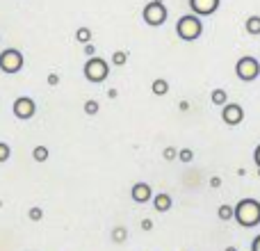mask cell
<instances>
[{"label": "cell", "mask_w": 260, "mask_h": 251, "mask_svg": "<svg viewBox=\"0 0 260 251\" xmlns=\"http://www.w3.org/2000/svg\"><path fill=\"white\" fill-rule=\"evenodd\" d=\"M235 222L244 229H253L256 224H260V201L256 199H242L235 206Z\"/></svg>", "instance_id": "6da1fadb"}, {"label": "cell", "mask_w": 260, "mask_h": 251, "mask_svg": "<svg viewBox=\"0 0 260 251\" xmlns=\"http://www.w3.org/2000/svg\"><path fill=\"white\" fill-rule=\"evenodd\" d=\"M176 35L183 41H197L203 35V23L197 14H187V16H180L176 23Z\"/></svg>", "instance_id": "7a4b0ae2"}, {"label": "cell", "mask_w": 260, "mask_h": 251, "mask_svg": "<svg viewBox=\"0 0 260 251\" xmlns=\"http://www.w3.org/2000/svg\"><path fill=\"white\" fill-rule=\"evenodd\" d=\"M82 71H85V78L89 82H94V85H99V82H103L105 78L110 76V67H108V62H105L103 57H89L85 62V69H82Z\"/></svg>", "instance_id": "3957f363"}, {"label": "cell", "mask_w": 260, "mask_h": 251, "mask_svg": "<svg viewBox=\"0 0 260 251\" xmlns=\"http://www.w3.org/2000/svg\"><path fill=\"white\" fill-rule=\"evenodd\" d=\"M23 64H25V59H23L21 50L7 48L0 53V71L3 73H18L23 69Z\"/></svg>", "instance_id": "277c9868"}, {"label": "cell", "mask_w": 260, "mask_h": 251, "mask_svg": "<svg viewBox=\"0 0 260 251\" xmlns=\"http://www.w3.org/2000/svg\"><path fill=\"white\" fill-rule=\"evenodd\" d=\"M235 73H238V78L240 80H244V82H251V80H256V78L260 76V62L256 57H242V59H238V64H235Z\"/></svg>", "instance_id": "5b68a950"}, {"label": "cell", "mask_w": 260, "mask_h": 251, "mask_svg": "<svg viewBox=\"0 0 260 251\" xmlns=\"http://www.w3.org/2000/svg\"><path fill=\"white\" fill-rule=\"evenodd\" d=\"M142 16H144V21H146L151 27L162 25V23L167 21V7H165V3H160V0H151V3L144 7Z\"/></svg>", "instance_id": "8992f818"}, {"label": "cell", "mask_w": 260, "mask_h": 251, "mask_svg": "<svg viewBox=\"0 0 260 251\" xmlns=\"http://www.w3.org/2000/svg\"><path fill=\"white\" fill-rule=\"evenodd\" d=\"M14 114H16V119H21V121H27V119L35 117L37 112V105L35 101L30 99V96H21V99L14 101Z\"/></svg>", "instance_id": "52a82bcc"}, {"label": "cell", "mask_w": 260, "mask_h": 251, "mask_svg": "<svg viewBox=\"0 0 260 251\" xmlns=\"http://www.w3.org/2000/svg\"><path fill=\"white\" fill-rule=\"evenodd\" d=\"M221 119H224V123H229V125L242 123V121H244V110H242V105H238V103H226L224 110H221Z\"/></svg>", "instance_id": "ba28073f"}, {"label": "cell", "mask_w": 260, "mask_h": 251, "mask_svg": "<svg viewBox=\"0 0 260 251\" xmlns=\"http://www.w3.org/2000/svg\"><path fill=\"white\" fill-rule=\"evenodd\" d=\"M189 7L197 16H210L219 9V0H189Z\"/></svg>", "instance_id": "9c48e42d"}, {"label": "cell", "mask_w": 260, "mask_h": 251, "mask_svg": "<svg viewBox=\"0 0 260 251\" xmlns=\"http://www.w3.org/2000/svg\"><path fill=\"white\" fill-rule=\"evenodd\" d=\"M130 197H133L135 203H146V201H151L153 190H151V185H148V183H135Z\"/></svg>", "instance_id": "30bf717a"}, {"label": "cell", "mask_w": 260, "mask_h": 251, "mask_svg": "<svg viewBox=\"0 0 260 251\" xmlns=\"http://www.w3.org/2000/svg\"><path fill=\"white\" fill-rule=\"evenodd\" d=\"M171 197L169 194H155V197H153V208H155L157 212H167V210H171Z\"/></svg>", "instance_id": "8fae6325"}, {"label": "cell", "mask_w": 260, "mask_h": 251, "mask_svg": "<svg viewBox=\"0 0 260 251\" xmlns=\"http://www.w3.org/2000/svg\"><path fill=\"white\" fill-rule=\"evenodd\" d=\"M151 91L155 96H167V91H169V82L165 80V78H155L151 85Z\"/></svg>", "instance_id": "7c38bea8"}, {"label": "cell", "mask_w": 260, "mask_h": 251, "mask_svg": "<svg viewBox=\"0 0 260 251\" xmlns=\"http://www.w3.org/2000/svg\"><path fill=\"white\" fill-rule=\"evenodd\" d=\"M244 27H247L249 35H260V16H249L247 23H244Z\"/></svg>", "instance_id": "4fadbf2b"}, {"label": "cell", "mask_w": 260, "mask_h": 251, "mask_svg": "<svg viewBox=\"0 0 260 251\" xmlns=\"http://www.w3.org/2000/svg\"><path fill=\"white\" fill-rule=\"evenodd\" d=\"M210 99H212V103H215V105H221V108L229 103V94H226V89H215V91L210 94Z\"/></svg>", "instance_id": "5bb4252c"}, {"label": "cell", "mask_w": 260, "mask_h": 251, "mask_svg": "<svg viewBox=\"0 0 260 251\" xmlns=\"http://www.w3.org/2000/svg\"><path fill=\"white\" fill-rule=\"evenodd\" d=\"M76 41H80L82 46L89 44V41H91V30H89V27H78V30H76Z\"/></svg>", "instance_id": "9a60e30c"}, {"label": "cell", "mask_w": 260, "mask_h": 251, "mask_svg": "<svg viewBox=\"0 0 260 251\" xmlns=\"http://www.w3.org/2000/svg\"><path fill=\"white\" fill-rule=\"evenodd\" d=\"M217 215H219V219H224V222H229V219H233L235 217V208L233 206H219V210H217Z\"/></svg>", "instance_id": "2e32d148"}, {"label": "cell", "mask_w": 260, "mask_h": 251, "mask_svg": "<svg viewBox=\"0 0 260 251\" xmlns=\"http://www.w3.org/2000/svg\"><path fill=\"white\" fill-rule=\"evenodd\" d=\"M126 238H128V231H126V226H117V229L112 231V242L121 244V242H126Z\"/></svg>", "instance_id": "e0dca14e"}, {"label": "cell", "mask_w": 260, "mask_h": 251, "mask_svg": "<svg viewBox=\"0 0 260 251\" xmlns=\"http://www.w3.org/2000/svg\"><path fill=\"white\" fill-rule=\"evenodd\" d=\"M48 148L46 146H35V151H32V158H35V162H46L48 160Z\"/></svg>", "instance_id": "ac0fdd59"}, {"label": "cell", "mask_w": 260, "mask_h": 251, "mask_svg": "<svg viewBox=\"0 0 260 251\" xmlns=\"http://www.w3.org/2000/svg\"><path fill=\"white\" fill-rule=\"evenodd\" d=\"M85 114H89V117H96L99 114V101H87L85 103Z\"/></svg>", "instance_id": "d6986e66"}, {"label": "cell", "mask_w": 260, "mask_h": 251, "mask_svg": "<svg viewBox=\"0 0 260 251\" xmlns=\"http://www.w3.org/2000/svg\"><path fill=\"white\" fill-rule=\"evenodd\" d=\"M112 62L117 64V67H123V64L128 62V53L126 50H117V53L112 55Z\"/></svg>", "instance_id": "ffe728a7"}, {"label": "cell", "mask_w": 260, "mask_h": 251, "mask_svg": "<svg viewBox=\"0 0 260 251\" xmlns=\"http://www.w3.org/2000/svg\"><path fill=\"white\" fill-rule=\"evenodd\" d=\"M178 158H180V162H185V165H187V162L194 160V151H189V148H180Z\"/></svg>", "instance_id": "44dd1931"}, {"label": "cell", "mask_w": 260, "mask_h": 251, "mask_svg": "<svg viewBox=\"0 0 260 251\" xmlns=\"http://www.w3.org/2000/svg\"><path fill=\"white\" fill-rule=\"evenodd\" d=\"M27 217H30L32 222H41V217H44V210H41L39 206H35V208H30V210H27Z\"/></svg>", "instance_id": "7402d4cb"}, {"label": "cell", "mask_w": 260, "mask_h": 251, "mask_svg": "<svg viewBox=\"0 0 260 251\" xmlns=\"http://www.w3.org/2000/svg\"><path fill=\"white\" fill-rule=\"evenodd\" d=\"M9 155H12V148H9V144L0 142V162H7Z\"/></svg>", "instance_id": "603a6c76"}, {"label": "cell", "mask_w": 260, "mask_h": 251, "mask_svg": "<svg viewBox=\"0 0 260 251\" xmlns=\"http://www.w3.org/2000/svg\"><path fill=\"white\" fill-rule=\"evenodd\" d=\"M174 158H178V148L167 146L165 148V160H174Z\"/></svg>", "instance_id": "cb8c5ba5"}, {"label": "cell", "mask_w": 260, "mask_h": 251, "mask_svg": "<svg viewBox=\"0 0 260 251\" xmlns=\"http://www.w3.org/2000/svg\"><path fill=\"white\" fill-rule=\"evenodd\" d=\"M82 50H85V55H87V57H94V55H96L94 44H85V46H82Z\"/></svg>", "instance_id": "d4e9b609"}, {"label": "cell", "mask_w": 260, "mask_h": 251, "mask_svg": "<svg viewBox=\"0 0 260 251\" xmlns=\"http://www.w3.org/2000/svg\"><path fill=\"white\" fill-rule=\"evenodd\" d=\"M48 85H50V87L59 85V76H57V73H50V76H48Z\"/></svg>", "instance_id": "484cf974"}, {"label": "cell", "mask_w": 260, "mask_h": 251, "mask_svg": "<svg viewBox=\"0 0 260 251\" xmlns=\"http://www.w3.org/2000/svg\"><path fill=\"white\" fill-rule=\"evenodd\" d=\"M251 251H260V235H256L251 242Z\"/></svg>", "instance_id": "4316f807"}, {"label": "cell", "mask_w": 260, "mask_h": 251, "mask_svg": "<svg viewBox=\"0 0 260 251\" xmlns=\"http://www.w3.org/2000/svg\"><path fill=\"white\" fill-rule=\"evenodd\" d=\"M253 160H256V165H258V169H260V144L256 146V151H253Z\"/></svg>", "instance_id": "83f0119b"}, {"label": "cell", "mask_w": 260, "mask_h": 251, "mask_svg": "<svg viewBox=\"0 0 260 251\" xmlns=\"http://www.w3.org/2000/svg\"><path fill=\"white\" fill-rule=\"evenodd\" d=\"M142 229H144V231H151V229H153V222H151V219H144V222H142Z\"/></svg>", "instance_id": "f1b7e54d"}, {"label": "cell", "mask_w": 260, "mask_h": 251, "mask_svg": "<svg viewBox=\"0 0 260 251\" xmlns=\"http://www.w3.org/2000/svg\"><path fill=\"white\" fill-rule=\"evenodd\" d=\"M210 185H212V187H219V185H221V180H219V178H217V176H215V178L210 180Z\"/></svg>", "instance_id": "f546056e"}, {"label": "cell", "mask_w": 260, "mask_h": 251, "mask_svg": "<svg viewBox=\"0 0 260 251\" xmlns=\"http://www.w3.org/2000/svg\"><path fill=\"white\" fill-rule=\"evenodd\" d=\"M224 251H238V249H235V247H226Z\"/></svg>", "instance_id": "4dcf8cb0"}, {"label": "cell", "mask_w": 260, "mask_h": 251, "mask_svg": "<svg viewBox=\"0 0 260 251\" xmlns=\"http://www.w3.org/2000/svg\"><path fill=\"white\" fill-rule=\"evenodd\" d=\"M0 44H3V39H0Z\"/></svg>", "instance_id": "1f68e13d"}]
</instances>
